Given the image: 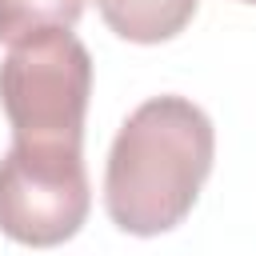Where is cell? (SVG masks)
<instances>
[{"instance_id": "obj_1", "label": "cell", "mask_w": 256, "mask_h": 256, "mask_svg": "<svg viewBox=\"0 0 256 256\" xmlns=\"http://www.w3.org/2000/svg\"><path fill=\"white\" fill-rule=\"evenodd\" d=\"M216 156V132L204 108L184 96L144 100L116 132L104 168V208L120 232L160 236L176 228Z\"/></svg>"}, {"instance_id": "obj_2", "label": "cell", "mask_w": 256, "mask_h": 256, "mask_svg": "<svg viewBox=\"0 0 256 256\" xmlns=\"http://www.w3.org/2000/svg\"><path fill=\"white\" fill-rule=\"evenodd\" d=\"M92 96V56L68 28L36 32L0 64V108L16 144L80 148Z\"/></svg>"}, {"instance_id": "obj_3", "label": "cell", "mask_w": 256, "mask_h": 256, "mask_svg": "<svg viewBox=\"0 0 256 256\" xmlns=\"http://www.w3.org/2000/svg\"><path fill=\"white\" fill-rule=\"evenodd\" d=\"M92 208L80 148L16 144L0 160V232L28 248L72 240Z\"/></svg>"}, {"instance_id": "obj_4", "label": "cell", "mask_w": 256, "mask_h": 256, "mask_svg": "<svg viewBox=\"0 0 256 256\" xmlns=\"http://www.w3.org/2000/svg\"><path fill=\"white\" fill-rule=\"evenodd\" d=\"M104 24L132 44H160L188 28L200 0H96Z\"/></svg>"}, {"instance_id": "obj_5", "label": "cell", "mask_w": 256, "mask_h": 256, "mask_svg": "<svg viewBox=\"0 0 256 256\" xmlns=\"http://www.w3.org/2000/svg\"><path fill=\"white\" fill-rule=\"evenodd\" d=\"M84 0H0V44H20L48 28H76Z\"/></svg>"}, {"instance_id": "obj_6", "label": "cell", "mask_w": 256, "mask_h": 256, "mask_svg": "<svg viewBox=\"0 0 256 256\" xmlns=\"http://www.w3.org/2000/svg\"><path fill=\"white\" fill-rule=\"evenodd\" d=\"M244 4H256V0H244Z\"/></svg>"}]
</instances>
